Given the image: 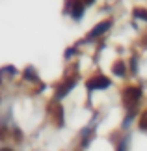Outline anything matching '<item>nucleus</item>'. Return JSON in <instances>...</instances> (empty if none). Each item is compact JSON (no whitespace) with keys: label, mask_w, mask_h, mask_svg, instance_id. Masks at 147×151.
<instances>
[{"label":"nucleus","mask_w":147,"mask_h":151,"mask_svg":"<svg viewBox=\"0 0 147 151\" xmlns=\"http://www.w3.org/2000/svg\"><path fill=\"white\" fill-rule=\"evenodd\" d=\"M140 95H142V90L140 88H136V86H128V88L123 90V103H125L128 108H134V104L138 103Z\"/></svg>","instance_id":"f257e3e1"},{"label":"nucleus","mask_w":147,"mask_h":151,"mask_svg":"<svg viewBox=\"0 0 147 151\" xmlns=\"http://www.w3.org/2000/svg\"><path fill=\"white\" fill-rule=\"evenodd\" d=\"M69 6H71V15L75 19H78L82 15V11H84V2H82V0H71Z\"/></svg>","instance_id":"423d86ee"},{"label":"nucleus","mask_w":147,"mask_h":151,"mask_svg":"<svg viewBox=\"0 0 147 151\" xmlns=\"http://www.w3.org/2000/svg\"><path fill=\"white\" fill-rule=\"evenodd\" d=\"M132 15L136 17V19H142V21H147V9H143V8H136L132 11Z\"/></svg>","instance_id":"6e6552de"},{"label":"nucleus","mask_w":147,"mask_h":151,"mask_svg":"<svg viewBox=\"0 0 147 151\" xmlns=\"http://www.w3.org/2000/svg\"><path fill=\"white\" fill-rule=\"evenodd\" d=\"M62 106H58V104H52L50 106V116L54 118V123L58 125V127H62L63 125V112H62Z\"/></svg>","instance_id":"39448f33"},{"label":"nucleus","mask_w":147,"mask_h":151,"mask_svg":"<svg viewBox=\"0 0 147 151\" xmlns=\"http://www.w3.org/2000/svg\"><path fill=\"white\" fill-rule=\"evenodd\" d=\"M75 84H76V80H75V78H67L65 82H63V86H62V88H58V91H56V97H58V99H60V97H65V95L69 93V91L73 90V86H75Z\"/></svg>","instance_id":"20e7f679"},{"label":"nucleus","mask_w":147,"mask_h":151,"mask_svg":"<svg viewBox=\"0 0 147 151\" xmlns=\"http://www.w3.org/2000/svg\"><path fill=\"white\" fill-rule=\"evenodd\" d=\"M108 86H110V80L106 77H95L87 82V88L90 90H104V88H108Z\"/></svg>","instance_id":"f03ea898"},{"label":"nucleus","mask_w":147,"mask_h":151,"mask_svg":"<svg viewBox=\"0 0 147 151\" xmlns=\"http://www.w3.org/2000/svg\"><path fill=\"white\" fill-rule=\"evenodd\" d=\"M108 28H110V21H103L101 24H97V26L93 28V30H91L90 34H87V37H90V39H95V37H99V36H101V34H104V32H106Z\"/></svg>","instance_id":"7ed1b4c3"},{"label":"nucleus","mask_w":147,"mask_h":151,"mask_svg":"<svg viewBox=\"0 0 147 151\" xmlns=\"http://www.w3.org/2000/svg\"><path fill=\"white\" fill-rule=\"evenodd\" d=\"M112 71H114V75H117V77L125 75V63H123V62H115L114 67H112Z\"/></svg>","instance_id":"0eeeda50"},{"label":"nucleus","mask_w":147,"mask_h":151,"mask_svg":"<svg viewBox=\"0 0 147 151\" xmlns=\"http://www.w3.org/2000/svg\"><path fill=\"white\" fill-rule=\"evenodd\" d=\"M140 129H143V131H147V110H143L142 118H140Z\"/></svg>","instance_id":"1a4fd4ad"},{"label":"nucleus","mask_w":147,"mask_h":151,"mask_svg":"<svg viewBox=\"0 0 147 151\" xmlns=\"http://www.w3.org/2000/svg\"><path fill=\"white\" fill-rule=\"evenodd\" d=\"M82 2H84V4L87 6V4H91V2H93V0H82Z\"/></svg>","instance_id":"9d476101"},{"label":"nucleus","mask_w":147,"mask_h":151,"mask_svg":"<svg viewBox=\"0 0 147 151\" xmlns=\"http://www.w3.org/2000/svg\"><path fill=\"white\" fill-rule=\"evenodd\" d=\"M0 151H13V149H9V147H2Z\"/></svg>","instance_id":"9b49d317"}]
</instances>
